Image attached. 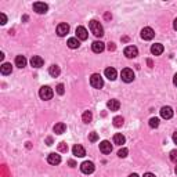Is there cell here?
<instances>
[{
    "instance_id": "cell-1",
    "label": "cell",
    "mask_w": 177,
    "mask_h": 177,
    "mask_svg": "<svg viewBox=\"0 0 177 177\" xmlns=\"http://www.w3.org/2000/svg\"><path fill=\"white\" fill-rule=\"evenodd\" d=\"M88 28H90L91 33H93L94 36H97V37L104 36V28H102L101 24L98 21H96V19H91V21L88 22Z\"/></svg>"
},
{
    "instance_id": "cell-2",
    "label": "cell",
    "mask_w": 177,
    "mask_h": 177,
    "mask_svg": "<svg viewBox=\"0 0 177 177\" xmlns=\"http://www.w3.org/2000/svg\"><path fill=\"white\" fill-rule=\"evenodd\" d=\"M53 94H54V91H53V88L49 87V86H43V87H40V90H39L40 98L44 100V101H47V100H51L53 98Z\"/></svg>"
},
{
    "instance_id": "cell-3",
    "label": "cell",
    "mask_w": 177,
    "mask_h": 177,
    "mask_svg": "<svg viewBox=\"0 0 177 177\" xmlns=\"http://www.w3.org/2000/svg\"><path fill=\"white\" fill-rule=\"evenodd\" d=\"M90 84L94 88H101L104 86V80H102L101 75H100V73H93L90 78Z\"/></svg>"
},
{
    "instance_id": "cell-4",
    "label": "cell",
    "mask_w": 177,
    "mask_h": 177,
    "mask_svg": "<svg viewBox=\"0 0 177 177\" xmlns=\"http://www.w3.org/2000/svg\"><path fill=\"white\" fill-rule=\"evenodd\" d=\"M120 78H122L123 82L130 83V82L134 80V72H133V69H130V68H125V69L120 72Z\"/></svg>"
},
{
    "instance_id": "cell-5",
    "label": "cell",
    "mask_w": 177,
    "mask_h": 177,
    "mask_svg": "<svg viewBox=\"0 0 177 177\" xmlns=\"http://www.w3.org/2000/svg\"><path fill=\"white\" fill-rule=\"evenodd\" d=\"M94 169H96V167H94V163L90 161H86L80 165V170H82V173H84V175H91V173L94 172Z\"/></svg>"
},
{
    "instance_id": "cell-6",
    "label": "cell",
    "mask_w": 177,
    "mask_h": 177,
    "mask_svg": "<svg viewBox=\"0 0 177 177\" xmlns=\"http://www.w3.org/2000/svg\"><path fill=\"white\" fill-rule=\"evenodd\" d=\"M33 10L36 11L37 14H44L49 10V6L43 2H36V3H33Z\"/></svg>"
},
{
    "instance_id": "cell-7",
    "label": "cell",
    "mask_w": 177,
    "mask_h": 177,
    "mask_svg": "<svg viewBox=\"0 0 177 177\" xmlns=\"http://www.w3.org/2000/svg\"><path fill=\"white\" fill-rule=\"evenodd\" d=\"M154 36H155V32H154V29L149 28V26H147V28H144L143 31H141V37H143L144 40H151Z\"/></svg>"
},
{
    "instance_id": "cell-8",
    "label": "cell",
    "mask_w": 177,
    "mask_h": 177,
    "mask_svg": "<svg viewBox=\"0 0 177 177\" xmlns=\"http://www.w3.org/2000/svg\"><path fill=\"white\" fill-rule=\"evenodd\" d=\"M125 55L127 58H136L138 55V50L136 46H127L125 49Z\"/></svg>"
},
{
    "instance_id": "cell-9",
    "label": "cell",
    "mask_w": 177,
    "mask_h": 177,
    "mask_svg": "<svg viewBox=\"0 0 177 177\" xmlns=\"http://www.w3.org/2000/svg\"><path fill=\"white\" fill-rule=\"evenodd\" d=\"M72 152H73V155L78 156V158H83V156L86 155V149H84L80 144H75L72 148Z\"/></svg>"
},
{
    "instance_id": "cell-10",
    "label": "cell",
    "mask_w": 177,
    "mask_h": 177,
    "mask_svg": "<svg viewBox=\"0 0 177 177\" xmlns=\"http://www.w3.org/2000/svg\"><path fill=\"white\" fill-rule=\"evenodd\" d=\"M100 151L102 152V154H111L112 152V145H111V143L110 141H101V143H100Z\"/></svg>"
},
{
    "instance_id": "cell-11",
    "label": "cell",
    "mask_w": 177,
    "mask_h": 177,
    "mask_svg": "<svg viewBox=\"0 0 177 177\" xmlns=\"http://www.w3.org/2000/svg\"><path fill=\"white\" fill-rule=\"evenodd\" d=\"M76 36H78V39H80V40H86L88 37L87 29L84 28V26H78V28H76Z\"/></svg>"
},
{
    "instance_id": "cell-12",
    "label": "cell",
    "mask_w": 177,
    "mask_h": 177,
    "mask_svg": "<svg viewBox=\"0 0 177 177\" xmlns=\"http://www.w3.org/2000/svg\"><path fill=\"white\" fill-rule=\"evenodd\" d=\"M69 32V25L68 24H65V22H63V24H60V25L57 26V35L58 36H65V35Z\"/></svg>"
},
{
    "instance_id": "cell-13",
    "label": "cell",
    "mask_w": 177,
    "mask_h": 177,
    "mask_svg": "<svg viewBox=\"0 0 177 177\" xmlns=\"http://www.w3.org/2000/svg\"><path fill=\"white\" fill-rule=\"evenodd\" d=\"M91 49H93L94 53H102L105 49V43H102L101 40H96V42H93V44H91Z\"/></svg>"
},
{
    "instance_id": "cell-14",
    "label": "cell",
    "mask_w": 177,
    "mask_h": 177,
    "mask_svg": "<svg viewBox=\"0 0 177 177\" xmlns=\"http://www.w3.org/2000/svg\"><path fill=\"white\" fill-rule=\"evenodd\" d=\"M43 64H44L43 58L39 57V55H33V57L31 58V65L33 68H40V67H43Z\"/></svg>"
},
{
    "instance_id": "cell-15",
    "label": "cell",
    "mask_w": 177,
    "mask_h": 177,
    "mask_svg": "<svg viewBox=\"0 0 177 177\" xmlns=\"http://www.w3.org/2000/svg\"><path fill=\"white\" fill-rule=\"evenodd\" d=\"M161 116L163 119H170L173 116V110L170 107H162L161 108Z\"/></svg>"
},
{
    "instance_id": "cell-16",
    "label": "cell",
    "mask_w": 177,
    "mask_h": 177,
    "mask_svg": "<svg viewBox=\"0 0 177 177\" xmlns=\"http://www.w3.org/2000/svg\"><path fill=\"white\" fill-rule=\"evenodd\" d=\"M53 130H54L55 134H63V133H65L67 130V125L63 122H58L54 125V127H53Z\"/></svg>"
},
{
    "instance_id": "cell-17",
    "label": "cell",
    "mask_w": 177,
    "mask_h": 177,
    "mask_svg": "<svg viewBox=\"0 0 177 177\" xmlns=\"http://www.w3.org/2000/svg\"><path fill=\"white\" fill-rule=\"evenodd\" d=\"M47 162H49L50 165H58L61 162V156L58 155V154H50L49 156H47Z\"/></svg>"
},
{
    "instance_id": "cell-18",
    "label": "cell",
    "mask_w": 177,
    "mask_h": 177,
    "mask_svg": "<svg viewBox=\"0 0 177 177\" xmlns=\"http://www.w3.org/2000/svg\"><path fill=\"white\" fill-rule=\"evenodd\" d=\"M151 53L154 55H161L162 53H163V44H161V43H155V44H152V47H151Z\"/></svg>"
},
{
    "instance_id": "cell-19",
    "label": "cell",
    "mask_w": 177,
    "mask_h": 177,
    "mask_svg": "<svg viewBox=\"0 0 177 177\" xmlns=\"http://www.w3.org/2000/svg\"><path fill=\"white\" fill-rule=\"evenodd\" d=\"M107 107H108V110H111V111H118L120 107V102L118 101V100H110V101L107 102Z\"/></svg>"
},
{
    "instance_id": "cell-20",
    "label": "cell",
    "mask_w": 177,
    "mask_h": 177,
    "mask_svg": "<svg viewBox=\"0 0 177 177\" xmlns=\"http://www.w3.org/2000/svg\"><path fill=\"white\" fill-rule=\"evenodd\" d=\"M104 73L110 80H115V79H116V69H115V68H107Z\"/></svg>"
},
{
    "instance_id": "cell-21",
    "label": "cell",
    "mask_w": 177,
    "mask_h": 177,
    "mask_svg": "<svg viewBox=\"0 0 177 177\" xmlns=\"http://www.w3.org/2000/svg\"><path fill=\"white\" fill-rule=\"evenodd\" d=\"M125 141H126V138L122 133H116V134L114 136V143L116 144V145H122V144H125Z\"/></svg>"
},
{
    "instance_id": "cell-22",
    "label": "cell",
    "mask_w": 177,
    "mask_h": 177,
    "mask_svg": "<svg viewBox=\"0 0 177 177\" xmlns=\"http://www.w3.org/2000/svg\"><path fill=\"white\" fill-rule=\"evenodd\" d=\"M11 71H13V67H11V64H8V63H4L2 65V68H0V72H2L3 75H10Z\"/></svg>"
},
{
    "instance_id": "cell-23",
    "label": "cell",
    "mask_w": 177,
    "mask_h": 177,
    "mask_svg": "<svg viewBox=\"0 0 177 177\" xmlns=\"http://www.w3.org/2000/svg\"><path fill=\"white\" fill-rule=\"evenodd\" d=\"M79 46H80V43H79L78 37H71V39H68V47H69V49H78Z\"/></svg>"
},
{
    "instance_id": "cell-24",
    "label": "cell",
    "mask_w": 177,
    "mask_h": 177,
    "mask_svg": "<svg viewBox=\"0 0 177 177\" xmlns=\"http://www.w3.org/2000/svg\"><path fill=\"white\" fill-rule=\"evenodd\" d=\"M15 65L18 68H24L26 65V58L24 55H17L15 57Z\"/></svg>"
},
{
    "instance_id": "cell-25",
    "label": "cell",
    "mask_w": 177,
    "mask_h": 177,
    "mask_svg": "<svg viewBox=\"0 0 177 177\" xmlns=\"http://www.w3.org/2000/svg\"><path fill=\"white\" fill-rule=\"evenodd\" d=\"M60 72H61V69H60V67L58 65H51L50 67V69H49V73L53 76V78H57V76L60 75Z\"/></svg>"
},
{
    "instance_id": "cell-26",
    "label": "cell",
    "mask_w": 177,
    "mask_h": 177,
    "mask_svg": "<svg viewBox=\"0 0 177 177\" xmlns=\"http://www.w3.org/2000/svg\"><path fill=\"white\" fill-rule=\"evenodd\" d=\"M82 119H83L84 123H90L91 119H93V114H91L90 111H84L83 115H82Z\"/></svg>"
},
{
    "instance_id": "cell-27",
    "label": "cell",
    "mask_w": 177,
    "mask_h": 177,
    "mask_svg": "<svg viewBox=\"0 0 177 177\" xmlns=\"http://www.w3.org/2000/svg\"><path fill=\"white\" fill-rule=\"evenodd\" d=\"M112 122H114V126H115V127H120V126H123V122H125V120H123L122 116H115Z\"/></svg>"
},
{
    "instance_id": "cell-28",
    "label": "cell",
    "mask_w": 177,
    "mask_h": 177,
    "mask_svg": "<svg viewBox=\"0 0 177 177\" xmlns=\"http://www.w3.org/2000/svg\"><path fill=\"white\" fill-rule=\"evenodd\" d=\"M149 126H151L152 129H156L159 126V119L158 118H151L149 119Z\"/></svg>"
},
{
    "instance_id": "cell-29",
    "label": "cell",
    "mask_w": 177,
    "mask_h": 177,
    "mask_svg": "<svg viewBox=\"0 0 177 177\" xmlns=\"http://www.w3.org/2000/svg\"><path fill=\"white\" fill-rule=\"evenodd\" d=\"M127 154H129V149L127 148H122V149H119V151H118V156H119V158H126Z\"/></svg>"
},
{
    "instance_id": "cell-30",
    "label": "cell",
    "mask_w": 177,
    "mask_h": 177,
    "mask_svg": "<svg viewBox=\"0 0 177 177\" xmlns=\"http://www.w3.org/2000/svg\"><path fill=\"white\" fill-rule=\"evenodd\" d=\"M88 140H90L91 143H96V141L98 140V134H97L96 132H91L90 134H88Z\"/></svg>"
},
{
    "instance_id": "cell-31",
    "label": "cell",
    "mask_w": 177,
    "mask_h": 177,
    "mask_svg": "<svg viewBox=\"0 0 177 177\" xmlns=\"http://www.w3.org/2000/svg\"><path fill=\"white\" fill-rule=\"evenodd\" d=\"M58 151H60V152H67V151H68L67 143H64V141H63V143L58 144Z\"/></svg>"
},
{
    "instance_id": "cell-32",
    "label": "cell",
    "mask_w": 177,
    "mask_h": 177,
    "mask_svg": "<svg viewBox=\"0 0 177 177\" xmlns=\"http://www.w3.org/2000/svg\"><path fill=\"white\" fill-rule=\"evenodd\" d=\"M55 90H57V93L60 94V96H63V94L65 93V90H64V84H63V83L57 84V87H55Z\"/></svg>"
},
{
    "instance_id": "cell-33",
    "label": "cell",
    "mask_w": 177,
    "mask_h": 177,
    "mask_svg": "<svg viewBox=\"0 0 177 177\" xmlns=\"http://www.w3.org/2000/svg\"><path fill=\"white\" fill-rule=\"evenodd\" d=\"M170 161H172V162H176V163H177V149H173V151H170Z\"/></svg>"
},
{
    "instance_id": "cell-34",
    "label": "cell",
    "mask_w": 177,
    "mask_h": 177,
    "mask_svg": "<svg viewBox=\"0 0 177 177\" xmlns=\"http://www.w3.org/2000/svg\"><path fill=\"white\" fill-rule=\"evenodd\" d=\"M0 19H2V25H4L6 22H7V17H6V14H3V13H0Z\"/></svg>"
},
{
    "instance_id": "cell-35",
    "label": "cell",
    "mask_w": 177,
    "mask_h": 177,
    "mask_svg": "<svg viewBox=\"0 0 177 177\" xmlns=\"http://www.w3.org/2000/svg\"><path fill=\"white\" fill-rule=\"evenodd\" d=\"M115 49H116V46H115V43H110V44H108V50H110V51H114Z\"/></svg>"
},
{
    "instance_id": "cell-36",
    "label": "cell",
    "mask_w": 177,
    "mask_h": 177,
    "mask_svg": "<svg viewBox=\"0 0 177 177\" xmlns=\"http://www.w3.org/2000/svg\"><path fill=\"white\" fill-rule=\"evenodd\" d=\"M68 165H69L71 167H75V166H76V162H75V161H72V159H71V161L68 162Z\"/></svg>"
},
{
    "instance_id": "cell-37",
    "label": "cell",
    "mask_w": 177,
    "mask_h": 177,
    "mask_svg": "<svg viewBox=\"0 0 177 177\" xmlns=\"http://www.w3.org/2000/svg\"><path fill=\"white\" fill-rule=\"evenodd\" d=\"M46 143L49 144V145H51V144H53V138H51V137H47V138H46Z\"/></svg>"
},
{
    "instance_id": "cell-38",
    "label": "cell",
    "mask_w": 177,
    "mask_h": 177,
    "mask_svg": "<svg viewBox=\"0 0 177 177\" xmlns=\"http://www.w3.org/2000/svg\"><path fill=\"white\" fill-rule=\"evenodd\" d=\"M173 141H175V144H177V132L173 133Z\"/></svg>"
},
{
    "instance_id": "cell-39",
    "label": "cell",
    "mask_w": 177,
    "mask_h": 177,
    "mask_svg": "<svg viewBox=\"0 0 177 177\" xmlns=\"http://www.w3.org/2000/svg\"><path fill=\"white\" fill-rule=\"evenodd\" d=\"M173 83H175V86H177V73L173 76Z\"/></svg>"
},
{
    "instance_id": "cell-40",
    "label": "cell",
    "mask_w": 177,
    "mask_h": 177,
    "mask_svg": "<svg viewBox=\"0 0 177 177\" xmlns=\"http://www.w3.org/2000/svg\"><path fill=\"white\" fill-rule=\"evenodd\" d=\"M144 177H155V175H152V173H145Z\"/></svg>"
},
{
    "instance_id": "cell-41",
    "label": "cell",
    "mask_w": 177,
    "mask_h": 177,
    "mask_svg": "<svg viewBox=\"0 0 177 177\" xmlns=\"http://www.w3.org/2000/svg\"><path fill=\"white\" fill-rule=\"evenodd\" d=\"M111 18H112V15H111L110 13H107V14H105V19H111Z\"/></svg>"
},
{
    "instance_id": "cell-42",
    "label": "cell",
    "mask_w": 177,
    "mask_h": 177,
    "mask_svg": "<svg viewBox=\"0 0 177 177\" xmlns=\"http://www.w3.org/2000/svg\"><path fill=\"white\" fill-rule=\"evenodd\" d=\"M173 28H175L176 31H177V18L175 19V22H173Z\"/></svg>"
},
{
    "instance_id": "cell-43",
    "label": "cell",
    "mask_w": 177,
    "mask_h": 177,
    "mask_svg": "<svg viewBox=\"0 0 177 177\" xmlns=\"http://www.w3.org/2000/svg\"><path fill=\"white\" fill-rule=\"evenodd\" d=\"M129 177H138V175H136V173H132V175L129 176Z\"/></svg>"
},
{
    "instance_id": "cell-44",
    "label": "cell",
    "mask_w": 177,
    "mask_h": 177,
    "mask_svg": "<svg viewBox=\"0 0 177 177\" xmlns=\"http://www.w3.org/2000/svg\"><path fill=\"white\" fill-rule=\"evenodd\" d=\"M175 172H176V175H177V166H176V169H175Z\"/></svg>"
}]
</instances>
